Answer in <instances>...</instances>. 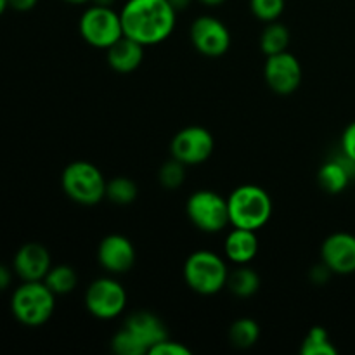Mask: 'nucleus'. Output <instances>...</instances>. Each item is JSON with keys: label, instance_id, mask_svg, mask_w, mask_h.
<instances>
[{"label": "nucleus", "instance_id": "f257e3e1", "mask_svg": "<svg viewBox=\"0 0 355 355\" xmlns=\"http://www.w3.org/2000/svg\"><path fill=\"white\" fill-rule=\"evenodd\" d=\"M120 17L123 35L142 45H156L173 31L177 10L170 0H128Z\"/></svg>", "mask_w": 355, "mask_h": 355}, {"label": "nucleus", "instance_id": "f03ea898", "mask_svg": "<svg viewBox=\"0 0 355 355\" xmlns=\"http://www.w3.org/2000/svg\"><path fill=\"white\" fill-rule=\"evenodd\" d=\"M227 205L232 227L259 231L272 215V200L269 193L253 184L236 187L227 198Z\"/></svg>", "mask_w": 355, "mask_h": 355}, {"label": "nucleus", "instance_id": "7ed1b4c3", "mask_svg": "<svg viewBox=\"0 0 355 355\" xmlns=\"http://www.w3.org/2000/svg\"><path fill=\"white\" fill-rule=\"evenodd\" d=\"M55 295L44 281H24L12 295L10 309L21 324L42 326L51 319L55 309Z\"/></svg>", "mask_w": 355, "mask_h": 355}, {"label": "nucleus", "instance_id": "20e7f679", "mask_svg": "<svg viewBox=\"0 0 355 355\" xmlns=\"http://www.w3.org/2000/svg\"><path fill=\"white\" fill-rule=\"evenodd\" d=\"M106 184L103 172L90 162H73L61 175L62 191L69 200L83 207H94L106 198Z\"/></svg>", "mask_w": 355, "mask_h": 355}, {"label": "nucleus", "instance_id": "39448f33", "mask_svg": "<svg viewBox=\"0 0 355 355\" xmlns=\"http://www.w3.org/2000/svg\"><path fill=\"white\" fill-rule=\"evenodd\" d=\"M229 270L224 260L214 252L200 250L187 257L184 279L187 286L200 295H215L225 288Z\"/></svg>", "mask_w": 355, "mask_h": 355}, {"label": "nucleus", "instance_id": "423d86ee", "mask_svg": "<svg viewBox=\"0 0 355 355\" xmlns=\"http://www.w3.org/2000/svg\"><path fill=\"white\" fill-rule=\"evenodd\" d=\"M186 214L200 231L210 234L222 231L231 224L227 200L210 189H201L191 194L186 205Z\"/></svg>", "mask_w": 355, "mask_h": 355}, {"label": "nucleus", "instance_id": "0eeeda50", "mask_svg": "<svg viewBox=\"0 0 355 355\" xmlns=\"http://www.w3.org/2000/svg\"><path fill=\"white\" fill-rule=\"evenodd\" d=\"M78 28L83 40L97 49H107L123 35L120 12L99 3L89 7L82 14Z\"/></svg>", "mask_w": 355, "mask_h": 355}, {"label": "nucleus", "instance_id": "6e6552de", "mask_svg": "<svg viewBox=\"0 0 355 355\" xmlns=\"http://www.w3.org/2000/svg\"><path fill=\"white\" fill-rule=\"evenodd\" d=\"M85 307L94 318L110 321L127 307V291L113 277H99L87 288Z\"/></svg>", "mask_w": 355, "mask_h": 355}, {"label": "nucleus", "instance_id": "1a4fd4ad", "mask_svg": "<svg viewBox=\"0 0 355 355\" xmlns=\"http://www.w3.org/2000/svg\"><path fill=\"white\" fill-rule=\"evenodd\" d=\"M215 148L214 137L205 127H186L175 134L170 144L172 158L179 159L184 165H201L211 156Z\"/></svg>", "mask_w": 355, "mask_h": 355}, {"label": "nucleus", "instance_id": "9d476101", "mask_svg": "<svg viewBox=\"0 0 355 355\" xmlns=\"http://www.w3.org/2000/svg\"><path fill=\"white\" fill-rule=\"evenodd\" d=\"M191 42L200 54L220 58L231 47V33L217 17L200 16L191 26Z\"/></svg>", "mask_w": 355, "mask_h": 355}, {"label": "nucleus", "instance_id": "9b49d317", "mask_svg": "<svg viewBox=\"0 0 355 355\" xmlns=\"http://www.w3.org/2000/svg\"><path fill=\"white\" fill-rule=\"evenodd\" d=\"M267 85L277 96H290L302 83V64L290 52L267 55L263 68Z\"/></svg>", "mask_w": 355, "mask_h": 355}, {"label": "nucleus", "instance_id": "f8f14e48", "mask_svg": "<svg viewBox=\"0 0 355 355\" xmlns=\"http://www.w3.org/2000/svg\"><path fill=\"white\" fill-rule=\"evenodd\" d=\"M322 263L333 274L355 272V236L349 232H335L328 236L321 246Z\"/></svg>", "mask_w": 355, "mask_h": 355}, {"label": "nucleus", "instance_id": "ddd939ff", "mask_svg": "<svg viewBox=\"0 0 355 355\" xmlns=\"http://www.w3.org/2000/svg\"><path fill=\"white\" fill-rule=\"evenodd\" d=\"M135 248L128 238L121 234H110L99 243L97 259L101 267L111 274H125L134 267Z\"/></svg>", "mask_w": 355, "mask_h": 355}, {"label": "nucleus", "instance_id": "4468645a", "mask_svg": "<svg viewBox=\"0 0 355 355\" xmlns=\"http://www.w3.org/2000/svg\"><path fill=\"white\" fill-rule=\"evenodd\" d=\"M51 267V253L40 243H26L14 257V270L23 281H44Z\"/></svg>", "mask_w": 355, "mask_h": 355}, {"label": "nucleus", "instance_id": "2eb2a0df", "mask_svg": "<svg viewBox=\"0 0 355 355\" xmlns=\"http://www.w3.org/2000/svg\"><path fill=\"white\" fill-rule=\"evenodd\" d=\"M107 64L116 73H132L141 66L144 59V45L121 35L114 44L106 49Z\"/></svg>", "mask_w": 355, "mask_h": 355}, {"label": "nucleus", "instance_id": "dca6fc26", "mask_svg": "<svg viewBox=\"0 0 355 355\" xmlns=\"http://www.w3.org/2000/svg\"><path fill=\"white\" fill-rule=\"evenodd\" d=\"M123 328L134 333L148 347V350H151V347H155L156 343L168 338V333H166V328L162 319L148 311H139L128 315L125 319Z\"/></svg>", "mask_w": 355, "mask_h": 355}, {"label": "nucleus", "instance_id": "f3484780", "mask_svg": "<svg viewBox=\"0 0 355 355\" xmlns=\"http://www.w3.org/2000/svg\"><path fill=\"white\" fill-rule=\"evenodd\" d=\"M224 252L225 257L236 266L250 263L259 253V238H257L255 231L234 227L225 238Z\"/></svg>", "mask_w": 355, "mask_h": 355}, {"label": "nucleus", "instance_id": "a211bd4d", "mask_svg": "<svg viewBox=\"0 0 355 355\" xmlns=\"http://www.w3.org/2000/svg\"><path fill=\"white\" fill-rule=\"evenodd\" d=\"M355 172V162L342 155L340 158L324 163L318 172V182L326 193L338 194L349 186L352 173Z\"/></svg>", "mask_w": 355, "mask_h": 355}, {"label": "nucleus", "instance_id": "6ab92c4d", "mask_svg": "<svg viewBox=\"0 0 355 355\" xmlns=\"http://www.w3.org/2000/svg\"><path fill=\"white\" fill-rule=\"evenodd\" d=\"M225 286L229 288L232 295L239 298L253 297L260 288V276L255 269L248 267V263H246V266H239L238 269L229 272Z\"/></svg>", "mask_w": 355, "mask_h": 355}, {"label": "nucleus", "instance_id": "aec40b11", "mask_svg": "<svg viewBox=\"0 0 355 355\" xmlns=\"http://www.w3.org/2000/svg\"><path fill=\"white\" fill-rule=\"evenodd\" d=\"M290 40V30H288L283 23L270 21V23H267V26L263 28L262 35H260V49H262V52L266 55L279 54V52L288 51Z\"/></svg>", "mask_w": 355, "mask_h": 355}, {"label": "nucleus", "instance_id": "412c9836", "mask_svg": "<svg viewBox=\"0 0 355 355\" xmlns=\"http://www.w3.org/2000/svg\"><path fill=\"white\" fill-rule=\"evenodd\" d=\"M44 283L47 284L49 290L54 295H66L71 293L78 284V276L75 269L69 266H55L51 267V270L45 276Z\"/></svg>", "mask_w": 355, "mask_h": 355}, {"label": "nucleus", "instance_id": "4be33fe9", "mask_svg": "<svg viewBox=\"0 0 355 355\" xmlns=\"http://www.w3.org/2000/svg\"><path fill=\"white\" fill-rule=\"evenodd\" d=\"M260 336V326L257 321L248 318L238 319L232 322L231 329H229V340L238 349H250L259 342Z\"/></svg>", "mask_w": 355, "mask_h": 355}, {"label": "nucleus", "instance_id": "5701e85b", "mask_svg": "<svg viewBox=\"0 0 355 355\" xmlns=\"http://www.w3.org/2000/svg\"><path fill=\"white\" fill-rule=\"evenodd\" d=\"M137 184L127 177H114L106 184V198L114 205H130L137 198Z\"/></svg>", "mask_w": 355, "mask_h": 355}, {"label": "nucleus", "instance_id": "b1692460", "mask_svg": "<svg viewBox=\"0 0 355 355\" xmlns=\"http://www.w3.org/2000/svg\"><path fill=\"white\" fill-rule=\"evenodd\" d=\"M300 352L302 355H336V349L329 340L328 331L321 326H315L305 336Z\"/></svg>", "mask_w": 355, "mask_h": 355}, {"label": "nucleus", "instance_id": "393cba45", "mask_svg": "<svg viewBox=\"0 0 355 355\" xmlns=\"http://www.w3.org/2000/svg\"><path fill=\"white\" fill-rule=\"evenodd\" d=\"M111 349L118 355H144L149 354L148 347L127 328H121L111 340Z\"/></svg>", "mask_w": 355, "mask_h": 355}, {"label": "nucleus", "instance_id": "a878e982", "mask_svg": "<svg viewBox=\"0 0 355 355\" xmlns=\"http://www.w3.org/2000/svg\"><path fill=\"white\" fill-rule=\"evenodd\" d=\"M159 184L166 189H177L179 186H182L184 179H186V165L179 159L172 158L170 162L163 163L162 168L158 173Z\"/></svg>", "mask_w": 355, "mask_h": 355}, {"label": "nucleus", "instance_id": "bb28decb", "mask_svg": "<svg viewBox=\"0 0 355 355\" xmlns=\"http://www.w3.org/2000/svg\"><path fill=\"white\" fill-rule=\"evenodd\" d=\"M250 9L263 23L277 21L284 10V0H250Z\"/></svg>", "mask_w": 355, "mask_h": 355}, {"label": "nucleus", "instance_id": "cd10ccee", "mask_svg": "<svg viewBox=\"0 0 355 355\" xmlns=\"http://www.w3.org/2000/svg\"><path fill=\"white\" fill-rule=\"evenodd\" d=\"M151 355H191V350L187 347H184L182 343L172 342V340H163V342L156 343L155 347H151L149 350Z\"/></svg>", "mask_w": 355, "mask_h": 355}, {"label": "nucleus", "instance_id": "c85d7f7f", "mask_svg": "<svg viewBox=\"0 0 355 355\" xmlns=\"http://www.w3.org/2000/svg\"><path fill=\"white\" fill-rule=\"evenodd\" d=\"M342 151L347 158L355 162V121L345 128L342 135Z\"/></svg>", "mask_w": 355, "mask_h": 355}, {"label": "nucleus", "instance_id": "c756f323", "mask_svg": "<svg viewBox=\"0 0 355 355\" xmlns=\"http://www.w3.org/2000/svg\"><path fill=\"white\" fill-rule=\"evenodd\" d=\"M38 0H9V7H12L14 10H19V12H26L31 10L37 6Z\"/></svg>", "mask_w": 355, "mask_h": 355}, {"label": "nucleus", "instance_id": "7c9ffc66", "mask_svg": "<svg viewBox=\"0 0 355 355\" xmlns=\"http://www.w3.org/2000/svg\"><path fill=\"white\" fill-rule=\"evenodd\" d=\"M10 284V272L3 266H0V290H6Z\"/></svg>", "mask_w": 355, "mask_h": 355}, {"label": "nucleus", "instance_id": "2f4dec72", "mask_svg": "<svg viewBox=\"0 0 355 355\" xmlns=\"http://www.w3.org/2000/svg\"><path fill=\"white\" fill-rule=\"evenodd\" d=\"M189 2H191V0H170V3H172L173 9H175V10L186 9V7L189 6Z\"/></svg>", "mask_w": 355, "mask_h": 355}, {"label": "nucleus", "instance_id": "473e14b6", "mask_svg": "<svg viewBox=\"0 0 355 355\" xmlns=\"http://www.w3.org/2000/svg\"><path fill=\"white\" fill-rule=\"evenodd\" d=\"M200 3H203V6H208V7H215V6H220V3H224L225 0H198Z\"/></svg>", "mask_w": 355, "mask_h": 355}, {"label": "nucleus", "instance_id": "72a5a7b5", "mask_svg": "<svg viewBox=\"0 0 355 355\" xmlns=\"http://www.w3.org/2000/svg\"><path fill=\"white\" fill-rule=\"evenodd\" d=\"M7 7H9V0H0V16L6 12Z\"/></svg>", "mask_w": 355, "mask_h": 355}, {"label": "nucleus", "instance_id": "f704fd0d", "mask_svg": "<svg viewBox=\"0 0 355 355\" xmlns=\"http://www.w3.org/2000/svg\"><path fill=\"white\" fill-rule=\"evenodd\" d=\"M66 2L76 3V6H78V3H87V2H90V0H66Z\"/></svg>", "mask_w": 355, "mask_h": 355}]
</instances>
